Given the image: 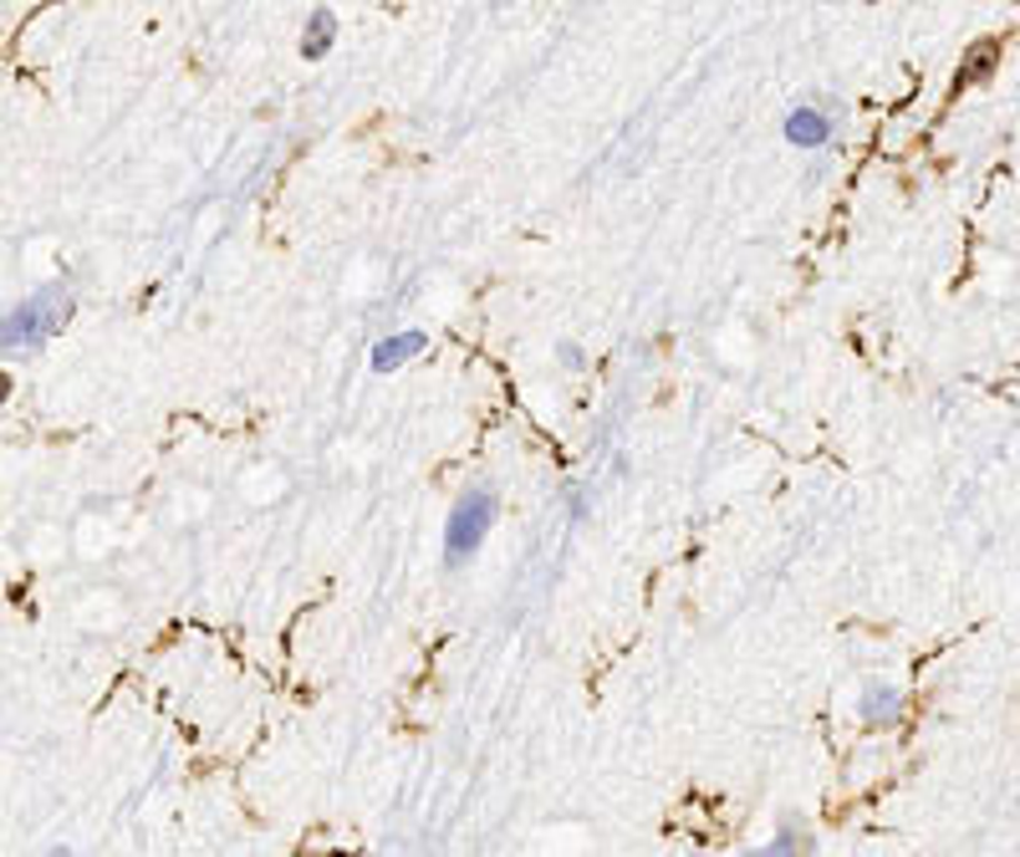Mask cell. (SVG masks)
Masks as SVG:
<instances>
[{
	"label": "cell",
	"mask_w": 1020,
	"mask_h": 857,
	"mask_svg": "<svg viewBox=\"0 0 1020 857\" xmlns=\"http://www.w3.org/2000/svg\"><path fill=\"white\" fill-rule=\"evenodd\" d=\"M67 316H72V291L62 281L31 291L21 306L0 316V353H41L67 327Z\"/></svg>",
	"instance_id": "1"
},
{
	"label": "cell",
	"mask_w": 1020,
	"mask_h": 857,
	"mask_svg": "<svg viewBox=\"0 0 1020 857\" xmlns=\"http://www.w3.org/2000/svg\"><path fill=\"white\" fill-rule=\"evenodd\" d=\"M495 516H501V501H495L491 485H469V491L454 501L450 521H444V567H450V572L465 567L469 556L485 546Z\"/></svg>",
	"instance_id": "2"
},
{
	"label": "cell",
	"mask_w": 1020,
	"mask_h": 857,
	"mask_svg": "<svg viewBox=\"0 0 1020 857\" xmlns=\"http://www.w3.org/2000/svg\"><path fill=\"white\" fill-rule=\"evenodd\" d=\"M903 705H908V694L898 689V684L872 679L868 689H862V699H857V715H862L868 730H893L898 719H903Z\"/></svg>",
	"instance_id": "3"
},
{
	"label": "cell",
	"mask_w": 1020,
	"mask_h": 857,
	"mask_svg": "<svg viewBox=\"0 0 1020 857\" xmlns=\"http://www.w3.org/2000/svg\"><path fill=\"white\" fill-rule=\"evenodd\" d=\"M781 133H786V143H791V149L817 153V149H827V143H831V133H837V118H831L827 108H791V113H786V123H781Z\"/></svg>",
	"instance_id": "4"
},
{
	"label": "cell",
	"mask_w": 1020,
	"mask_h": 857,
	"mask_svg": "<svg viewBox=\"0 0 1020 857\" xmlns=\"http://www.w3.org/2000/svg\"><path fill=\"white\" fill-rule=\"evenodd\" d=\"M424 347H428V337L418 327L393 332V337H383L378 347H373V373H393V367H404L408 357H418Z\"/></svg>",
	"instance_id": "5"
},
{
	"label": "cell",
	"mask_w": 1020,
	"mask_h": 857,
	"mask_svg": "<svg viewBox=\"0 0 1020 857\" xmlns=\"http://www.w3.org/2000/svg\"><path fill=\"white\" fill-rule=\"evenodd\" d=\"M332 47H337V11H332V6H316V11L306 16V31H302V57L306 62H322Z\"/></svg>",
	"instance_id": "6"
},
{
	"label": "cell",
	"mask_w": 1020,
	"mask_h": 857,
	"mask_svg": "<svg viewBox=\"0 0 1020 857\" xmlns=\"http://www.w3.org/2000/svg\"><path fill=\"white\" fill-rule=\"evenodd\" d=\"M745 857H811V843L786 827V833H776L766 847H756V853H745Z\"/></svg>",
	"instance_id": "7"
},
{
	"label": "cell",
	"mask_w": 1020,
	"mask_h": 857,
	"mask_svg": "<svg viewBox=\"0 0 1020 857\" xmlns=\"http://www.w3.org/2000/svg\"><path fill=\"white\" fill-rule=\"evenodd\" d=\"M556 357H562V367H572V373L582 367V347H577V342H562V347H556Z\"/></svg>",
	"instance_id": "8"
},
{
	"label": "cell",
	"mask_w": 1020,
	"mask_h": 857,
	"mask_svg": "<svg viewBox=\"0 0 1020 857\" xmlns=\"http://www.w3.org/2000/svg\"><path fill=\"white\" fill-rule=\"evenodd\" d=\"M47 857H82V853H77L72 843H51V847H47Z\"/></svg>",
	"instance_id": "9"
},
{
	"label": "cell",
	"mask_w": 1020,
	"mask_h": 857,
	"mask_svg": "<svg viewBox=\"0 0 1020 857\" xmlns=\"http://www.w3.org/2000/svg\"><path fill=\"white\" fill-rule=\"evenodd\" d=\"M11 389H16V383H11V373H6V367H0V404H6V399H11Z\"/></svg>",
	"instance_id": "10"
}]
</instances>
